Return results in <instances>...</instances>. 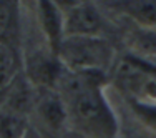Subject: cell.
Segmentation results:
<instances>
[{"mask_svg":"<svg viewBox=\"0 0 156 138\" xmlns=\"http://www.w3.org/2000/svg\"><path fill=\"white\" fill-rule=\"evenodd\" d=\"M103 77V73H73L65 68L55 88L65 102L68 122L85 138L118 135V120L101 90Z\"/></svg>","mask_w":156,"mask_h":138,"instance_id":"obj_1","label":"cell"},{"mask_svg":"<svg viewBox=\"0 0 156 138\" xmlns=\"http://www.w3.org/2000/svg\"><path fill=\"white\" fill-rule=\"evenodd\" d=\"M68 72L103 73L115 58L113 47L101 37H65L57 50Z\"/></svg>","mask_w":156,"mask_h":138,"instance_id":"obj_2","label":"cell"},{"mask_svg":"<svg viewBox=\"0 0 156 138\" xmlns=\"http://www.w3.org/2000/svg\"><path fill=\"white\" fill-rule=\"evenodd\" d=\"M65 67L51 48H40L25 58V78L37 90H55Z\"/></svg>","mask_w":156,"mask_h":138,"instance_id":"obj_3","label":"cell"},{"mask_svg":"<svg viewBox=\"0 0 156 138\" xmlns=\"http://www.w3.org/2000/svg\"><path fill=\"white\" fill-rule=\"evenodd\" d=\"M32 113L37 117L40 126L45 132L55 135L65 133L63 130L68 123V113H66L65 102L57 90H37Z\"/></svg>","mask_w":156,"mask_h":138,"instance_id":"obj_4","label":"cell"},{"mask_svg":"<svg viewBox=\"0 0 156 138\" xmlns=\"http://www.w3.org/2000/svg\"><path fill=\"white\" fill-rule=\"evenodd\" d=\"M63 28L65 37H100L103 30V18L87 0L63 13Z\"/></svg>","mask_w":156,"mask_h":138,"instance_id":"obj_5","label":"cell"},{"mask_svg":"<svg viewBox=\"0 0 156 138\" xmlns=\"http://www.w3.org/2000/svg\"><path fill=\"white\" fill-rule=\"evenodd\" d=\"M38 20L42 25V32L48 42V48H51L57 53L62 40L65 38L63 12L51 0H38Z\"/></svg>","mask_w":156,"mask_h":138,"instance_id":"obj_6","label":"cell"},{"mask_svg":"<svg viewBox=\"0 0 156 138\" xmlns=\"http://www.w3.org/2000/svg\"><path fill=\"white\" fill-rule=\"evenodd\" d=\"M110 7L133 20L136 27L156 28V0H113Z\"/></svg>","mask_w":156,"mask_h":138,"instance_id":"obj_7","label":"cell"},{"mask_svg":"<svg viewBox=\"0 0 156 138\" xmlns=\"http://www.w3.org/2000/svg\"><path fill=\"white\" fill-rule=\"evenodd\" d=\"M20 40V2L0 0V43L17 50Z\"/></svg>","mask_w":156,"mask_h":138,"instance_id":"obj_8","label":"cell"},{"mask_svg":"<svg viewBox=\"0 0 156 138\" xmlns=\"http://www.w3.org/2000/svg\"><path fill=\"white\" fill-rule=\"evenodd\" d=\"M126 43H128L129 50L133 52V55H136V57H156V28H133L126 37Z\"/></svg>","mask_w":156,"mask_h":138,"instance_id":"obj_9","label":"cell"},{"mask_svg":"<svg viewBox=\"0 0 156 138\" xmlns=\"http://www.w3.org/2000/svg\"><path fill=\"white\" fill-rule=\"evenodd\" d=\"M20 62L17 57V50L0 43V93L5 92L18 77Z\"/></svg>","mask_w":156,"mask_h":138,"instance_id":"obj_10","label":"cell"},{"mask_svg":"<svg viewBox=\"0 0 156 138\" xmlns=\"http://www.w3.org/2000/svg\"><path fill=\"white\" fill-rule=\"evenodd\" d=\"M129 110L133 111L138 122H141L148 130L156 133V103L143 98H129Z\"/></svg>","mask_w":156,"mask_h":138,"instance_id":"obj_11","label":"cell"},{"mask_svg":"<svg viewBox=\"0 0 156 138\" xmlns=\"http://www.w3.org/2000/svg\"><path fill=\"white\" fill-rule=\"evenodd\" d=\"M51 2H53L63 13H65V12H68L70 9H73V7H76V5H80V3L87 2V0H51Z\"/></svg>","mask_w":156,"mask_h":138,"instance_id":"obj_12","label":"cell"},{"mask_svg":"<svg viewBox=\"0 0 156 138\" xmlns=\"http://www.w3.org/2000/svg\"><path fill=\"white\" fill-rule=\"evenodd\" d=\"M25 138H43L42 135H38V133H33V132H27V135Z\"/></svg>","mask_w":156,"mask_h":138,"instance_id":"obj_13","label":"cell"}]
</instances>
